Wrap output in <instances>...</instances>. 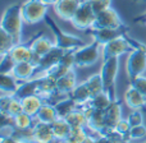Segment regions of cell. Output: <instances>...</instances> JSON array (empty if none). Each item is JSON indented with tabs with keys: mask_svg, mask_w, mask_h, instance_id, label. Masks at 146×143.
<instances>
[{
	"mask_svg": "<svg viewBox=\"0 0 146 143\" xmlns=\"http://www.w3.org/2000/svg\"><path fill=\"white\" fill-rule=\"evenodd\" d=\"M23 17H22V4H13L8 7L3 13L0 27L7 31L15 40V42H22V28H23Z\"/></svg>",
	"mask_w": 146,
	"mask_h": 143,
	"instance_id": "6da1fadb",
	"label": "cell"
},
{
	"mask_svg": "<svg viewBox=\"0 0 146 143\" xmlns=\"http://www.w3.org/2000/svg\"><path fill=\"white\" fill-rule=\"evenodd\" d=\"M44 22L46 23L49 30L53 32L54 42H55V45L58 46V47L63 49L64 51H72V50H77L78 47L83 46L82 38L76 36V35H72V33L66 32L64 30H62L50 15H46Z\"/></svg>",
	"mask_w": 146,
	"mask_h": 143,
	"instance_id": "7a4b0ae2",
	"label": "cell"
},
{
	"mask_svg": "<svg viewBox=\"0 0 146 143\" xmlns=\"http://www.w3.org/2000/svg\"><path fill=\"white\" fill-rule=\"evenodd\" d=\"M139 45V41L132 40L124 33V35L114 38L110 42L105 43L103 46V60H106V59L110 58H121L124 54L131 53L135 49H137Z\"/></svg>",
	"mask_w": 146,
	"mask_h": 143,
	"instance_id": "3957f363",
	"label": "cell"
},
{
	"mask_svg": "<svg viewBox=\"0 0 146 143\" xmlns=\"http://www.w3.org/2000/svg\"><path fill=\"white\" fill-rule=\"evenodd\" d=\"M103 56V46L92 40V42L78 47L74 50V61L77 68H86L98 63V60Z\"/></svg>",
	"mask_w": 146,
	"mask_h": 143,
	"instance_id": "277c9868",
	"label": "cell"
},
{
	"mask_svg": "<svg viewBox=\"0 0 146 143\" xmlns=\"http://www.w3.org/2000/svg\"><path fill=\"white\" fill-rule=\"evenodd\" d=\"M49 5L42 0H26L22 3V17L27 24H36L45 20Z\"/></svg>",
	"mask_w": 146,
	"mask_h": 143,
	"instance_id": "5b68a950",
	"label": "cell"
},
{
	"mask_svg": "<svg viewBox=\"0 0 146 143\" xmlns=\"http://www.w3.org/2000/svg\"><path fill=\"white\" fill-rule=\"evenodd\" d=\"M126 72L129 79L139 75H144L146 72V46L140 43L139 47L131 51L126 61Z\"/></svg>",
	"mask_w": 146,
	"mask_h": 143,
	"instance_id": "8992f818",
	"label": "cell"
},
{
	"mask_svg": "<svg viewBox=\"0 0 146 143\" xmlns=\"http://www.w3.org/2000/svg\"><path fill=\"white\" fill-rule=\"evenodd\" d=\"M119 58H110L103 60V65L100 68V74L103 78L104 88L106 92H109L111 96H115V80L119 72Z\"/></svg>",
	"mask_w": 146,
	"mask_h": 143,
	"instance_id": "52a82bcc",
	"label": "cell"
},
{
	"mask_svg": "<svg viewBox=\"0 0 146 143\" xmlns=\"http://www.w3.org/2000/svg\"><path fill=\"white\" fill-rule=\"evenodd\" d=\"M92 28H114V30H126L127 26L122 20L119 13L110 7L109 9L96 14L95 23Z\"/></svg>",
	"mask_w": 146,
	"mask_h": 143,
	"instance_id": "ba28073f",
	"label": "cell"
},
{
	"mask_svg": "<svg viewBox=\"0 0 146 143\" xmlns=\"http://www.w3.org/2000/svg\"><path fill=\"white\" fill-rule=\"evenodd\" d=\"M95 18L96 14L94 13L92 8L90 7V4L86 0L85 3L81 4V7L78 8V10L76 12V14L73 15L71 23L74 28L80 31H87L91 30L94 27V23H95Z\"/></svg>",
	"mask_w": 146,
	"mask_h": 143,
	"instance_id": "9c48e42d",
	"label": "cell"
},
{
	"mask_svg": "<svg viewBox=\"0 0 146 143\" xmlns=\"http://www.w3.org/2000/svg\"><path fill=\"white\" fill-rule=\"evenodd\" d=\"M0 111L4 119L12 120L21 113H23L22 107V100L18 98L17 96L12 95H1L0 98Z\"/></svg>",
	"mask_w": 146,
	"mask_h": 143,
	"instance_id": "30bf717a",
	"label": "cell"
},
{
	"mask_svg": "<svg viewBox=\"0 0 146 143\" xmlns=\"http://www.w3.org/2000/svg\"><path fill=\"white\" fill-rule=\"evenodd\" d=\"M86 0H58V1L53 5V9H54V13H55L62 20L71 22L73 15H74L76 12L78 10V8Z\"/></svg>",
	"mask_w": 146,
	"mask_h": 143,
	"instance_id": "8fae6325",
	"label": "cell"
},
{
	"mask_svg": "<svg viewBox=\"0 0 146 143\" xmlns=\"http://www.w3.org/2000/svg\"><path fill=\"white\" fill-rule=\"evenodd\" d=\"M9 54H10V56L13 58V60H14L15 63L30 61V63H32L36 68H37L38 63H40V58L32 53L30 43H23V42L15 43V45L10 49Z\"/></svg>",
	"mask_w": 146,
	"mask_h": 143,
	"instance_id": "7c38bea8",
	"label": "cell"
},
{
	"mask_svg": "<svg viewBox=\"0 0 146 143\" xmlns=\"http://www.w3.org/2000/svg\"><path fill=\"white\" fill-rule=\"evenodd\" d=\"M122 116V102L115 98L113 102L110 103L108 109L104 111V120H105V133L109 132H114L117 124L121 121ZM104 133V134H105Z\"/></svg>",
	"mask_w": 146,
	"mask_h": 143,
	"instance_id": "4fadbf2b",
	"label": "cell"
},
{
	"mask_svg": "<svg viewBox=\"0 0 146 143\" xmlns=\"http://www.w3.org/2000/svg\"><path fill=\"white\" fill-rule=\"evenodd\" d=\"M63 54H64L63 49L58 47L56 45L54 46V47L51 49L48 54H45V55L40 59V63H38V65H37V73H36V77L45 74V73L50 71L53 67H55L56 64L60 61Z\"/></svg>",
	"mask_w": 146,
	"mask_h": 143,
	"instance_id": "5bb4252c",
	"label": "cell"
},
{
	"mask_svg": "<svg viewBox=\"0 0 146 143\" xmlns=\"http://www.w3.org/2000/svg\"><path fill=\"white\" fill-rule=\"evenodd\" d=\"M90 31L92 40L99 42L101 46L126 33L124 30H114V28H91Z\"/></svg>",
	"mask_w": 146,
	"mask_h": 143,
	"instance_id": "9a60e30c",
	"label": "cell"
},
{
	"mask_svg": "<svg viewBox=\"0 0 146 143\" xmlns=\"http://www.w3.org/2000/svg\"><path fill=\"white\" fill-rule=\"evenodd\" d=\"M32 132L35 143H53L55 141V137H54L50 124L35 121V124L32 127Z\"/></svg>",
	"mask_w": 146,
	"mask_h": 143,
	"instance_id": "2e32d148",
	"label": "cell"
},
{
	"mask_svg": "<svg viewBox=\"0 0 146 143\" xmlns=\"http://www.w3.org/2000/svg\"><path fill=\"white\" fill-rule=\"evenodd\" d=\"M30 46H31L32 53L41 59L45 54H48L55 46V42L51 41V38H49L48 36L38 35L35 38H32V41L30 42Z\"/></svg>",
	"mask_w": 146,
	"mask_h": 143,
	"instance_id": "e0dca14e",
	"label": "cell"
},
{
	"mask_svg": "<svg viewBox=\"0 0 146 143\" xmlns=\"http://www.w3.org/2000/svg\"><path fill=\"white\" fill-rule=\"evenodd\" d=\"M36 73H37V68L32 63H30V61H21V63H15L12 74L19 82H26V80H30L32 78H35Z\"/></svg>",
	"mask_w": 146,
	"mask_h": 143,
	"instance_id": "ac0fdd59",
	"label": "cell"
},
{
	"mask_svg": "<svg viewBox=\"0 0 146 143\" xmlns=\"http://www.w3.org/2000/svg\"><path fill=\"white\" fill-rule=\"evenodd\" d=\"M124 102L131 110H141L146 105V98L131 84L127 87L124 92Z\"/></svg>",
	"mask_w": 146,
	"mask_h": 143,
	"instance_id": "d6986e66",
	"label": "cell"
},
{
	"mask_svg": "<svg viewBox=\"0 0 146 143\" xmlns=\"http://www.w3.org/2000/svg\"><path fill=\"white\" fill-rule=\"evenodd\" d=\"M38 79V91L37 95L44 97V100L56 92V79L50 74H42L37 77Z\"/></svg>",
	"mask_w": 146,
	"mask_h": 143,
	"instance_id": "ffe728a7",
	"label": "cell"
},
{
	"mask_svg": "<svg viewBox=\"0 0 146 143\" xmlns=\"http://www.w3.org/2000/svg\"><path fill=\"white\" fill-rule=\"evenodd\" d=\"M44 103H45V100H44V97H41L40 95L27 96V97L22 98L23 113L31 115L32 118H36Z\"/></svg>",
	"mask_w": 146,
	"mask_h": 143,
	"instance_id": "44dd1931",
	"label": "cell"
},
{
	"mask_svg": "<svg viewBox=\"0 0 146 143\" xmlns=\"http://www.w3.org/2000/svg\"><path fill=\"white\" fill-rule=\"evenodd\" d=\"M77 74H76L74 69H72L68 74L63 75L62 78L56 79V91L62 95H67L68 96L69 93L74 90V87L77 86Z\"/></svg>",
	"mask_w": 146,
	"mask_h": 143,
	"instance_id": "7402d4cb",
	"label": "cell"
},
{
	"mask_svg": "<svg viewBox=\"0 0 146 143\" xmlns=\"http://www.w3.org/2000/svg\"><path fill=\"white\" fill-rule=\"evenodd\" d=\"M69 96L74 100V102L77 103L80 107L86 106L88 102H90L91 98H92V95H91L90 90H88L87 86H86L85 80H83L82 83H78V84L74 87V90L69 93Z\"/></svg>",
	"mask_w": 146,
	"mask_h": 143,
	"instance_id": "603a6c76",
	"label": "cell"
},
{
	"mask_svg": "<svg viewBox=\"0 0 146 143\" xmlns=\"http://www.w3.org/2000/svg\"><path fill=\"white\" fill-rule=\"evenodd\" d=\"M19 84H21V82L12 73L0 74V90H1V95L14 96L18 87H19Z\"/></svg>",
	"mask_w": 146,
	"mask_h": 143,
	"instance_id": "cb8c5ba5",
	"label": "cell"
},
{
	"mask_svg": "<svg viewBox=\"0 0 146 143\" xmlns=\"http://www.w3.org/2000/svg\"><path fill=\"white\" fill-rule=\"evenodd\" d=\"M117 97L111 96L109 92L106 91H103L99 95H95L90 100V102L87 103L88 106H91L92 109L95 110H99V111H105L106 109L110 106V103L113 102V100H115Z\"/></svg>",
	"mask_w": 146,
	"mask_h": 143,
	"instance_id": "d4e9b609",
	"label": "cell"
},
{
	"mask_svg": "<svg viewBox=\"0 0 146 143\" xmlns=\"http://www.w3.org/2000/svg\"><path fill=\"white\" fill-rule=\"evenodd\" d=\"M50 125H51V129H53L55 139H58V141H60V142L66 141L67 137L69 136V133H71V130H72V127L69 125L68 121L64 118H58L54 123H51Z\"/></svg>",
	"mask_w": 146,
	"mask_h": 143,
	"instance_id": "484cf974",
	"label": "cell"
},
{
	"mask_svg": "<svg viewBox=\"0 0 146 143\" xmlns=\"http://www.w3.org/2000/svg\"><path fill=\"white\" fill-rule=\"evenodd\" d=\"M59 118L58 111H56L55 106L53 103L45 102L42 105V107L40 109L37 116H36V121H41V123H46V124H51Z\"/></svg>",
	"mask_w": 146,
	"mask_h": 143,
	"instance_id": "4316f807",
	"label": "cell"
},
{
	"mask_svg": "<svg viewBox=\"0 0 146 143\" xmlns=\"http://www.w3.org/2000/svg\"><path fill=\"white\" fill-rule=\"evenodd\" d=\"M37 91H38V79H37V77H35L30 80L21 82L19 87H18L14 96H17L18 98L22 100V98L27 97V96L37 95Z\"/></svg>",
	"mask_w": 146,
	"mask_h": 143,
	"instance_id": "83f0119b",
	"label": "cell"
},
{
	"mask_svg": "<svg viewBox=\"0 0 146 143\" xmlns=\"http://www.w3.org/2000/svg\"><path fill=\"white\" fill-rule=\"evenodd\" d=\"M64 119L72 128H87V116L82 107H77Z\"/></svg>",
	"mask_w": 146,
	"mask_h": 143,
	"instance_id": "f1b7e54d",
	"label": "cell"
},
{
	"mask_svg": "<svg viewBox=\"0 0 146 143\" xmlns=\"http://www.w3.org/2000/svg\"><path fill=\"white\" fill-rule=\"evenodd\" d=\"M54 106H55L56 111H58L59 118H67L73 110L80 107V106L74 102V100H73L71 96H66V97L62 98L60 101H58Z\"/></svg>",
	"mask_w": 146,
	"mask_h": 143,
	"instance_id": "f546056e",
	"label": "cell"
},
{
	"mask_svg": "<svg viewBox=\"0 0 146 143\" xmlns=\"http://www.w3.org/2000/svg\"><path fill=\"white\" fill-rule=\"evenodd\" d=\"M85 83H86V86H87V88L90 90L92 97L95 95H99V93H101L103 91H105V88H104V83H103V78H101L100 72L95 73V74H92V75H90V77H88L87 79L85 80Z\"/></svg>",
	"mask_w": 146,
	"mask_h": 143,
	"instance_id": "4dcf8cb0",
	"label": "cell"
},
{
	"mask_svg": "<svg viewBox=\"0 0 146 143\" xmlns=\"http://www.w3.org/2000/svg\"><path fill=\"white\" fill-rule=\"evenodd\" d=\"M35 121H36L35 118H32L31 115H28V114H26V113H21L19 115H17L15 118L12 119L13 125L18 129H30V128H32L33 124H35Z\"/></svg>",
	"mask_w": 146,
	"mask_h": 143,
	"instance_id": "1f68e13d",
	"label": "cell"
},
{
	"mask_svg": "<svg viewBox=\"0 0 146 143\" xmlns=\"http://www.w3.org/2000/svg\"><path fill=\"white\" fill-rule=\"evenodd\" d=\"M15 40L7 32L0 28V54L9 53L10 49L15 45Z\"/></svg>",
	"mask_w": 146,
	"mask_h": 143,
	"instance_id": "d6a6232c",
	"label": "cell"
},
{
	"mask_svg": "<svg viewBox=\"0 0 146 143\" xmlns=\"http://www.w3.org/2000/svg\"><path fill=\"white\" fill-rule=\"evenodd\" d=\"M12 137H14L15 139H18L21 143H35L32 128H30V129H18V128L14 127Z\"/></svg>",
	"mask_w": 146,
	"mask_h": 143,
	"instance_id": "836d02e7",
	"label": "cell"
},
{
	"mask_svg": "<svg viewBox=\"0 0 146 143\" xmlns=\"http://www.w3.org/2000/svg\"><path fill=\"white\" fill-rule=\"evenodd\" d=\"M88 136V132L86 128H72L69 136L64 142L67 143H82Z\"/></svg>",
	"mask_w": 146,
	"mask_h": 143,
	"instance_id": "e575fe53",
	"label": "cell"
},
{
	"mask_svg": "<svg viewBox=\"0 0 146 143\" xmlns=\"http://www.w3.org/2000/svg\"><path fill=\"white\" fill-rule=\"evenodd\" d=\"M14 65H15V61L13 60V58L10 56L9 53L0 54V74L12 73Z\"/></svg>",
	"mask_w": 146,
	"mask_h": 143,
	"instance_id": "d590c367",
	"label": "cell"
},
{
	"mask_svg": "<svg viewBox=\"0 0 146 143\" xmlns=\"http://www.w3.org/2000/svg\"><path fill=\"white\" fill-rule=\"evenodd\" d=\"M144 138H146V125L141 124V125H137V127H132L128 137H127V141L131 143L136 141H142Z\"/></svg>",
	"mask_w": 146,
	"mask_h": 143,
	"instance_id": "8d00e7d4",
	"label": "cell"
},
{
	"mask_svg": "<svg viewBox=\"0 0 146 143\" xmlns=\"http://www.w3.org/2000/svg\"><path fill=\"white\" fill-rule=\"evenodd\" d=\"M87 3L92 8L95 14H99L111 7V0H87Z\"/></svg>",
	"mask_w": 146,
	"mask_h": 143,
	"instance_id": "74e56055",
	"label": "cell"
},
{
	"mask_svg": "<svg viewBox=\"0 0 146 143\" xmlns=\"http://www.w3.org/2000/svg\"><path fill=\"white\" fill-rule=\"evenodd\" d=\"M129 84L135 87L142 96L146 98V77L145 75H139L136 78L129 79Z\"/></svg>",
	"mask_w": 146,
	"mask_h": 143,
	"instance_id": "f35d334b",
	"label": "cell"
},
{
	"mask_svg": "<svg viewBox=\"0 0 146 143\" xmlns=\"http://www.w3.org/2000/svg\"><path fill=\"white\" fill-rule=\"evenodd\" d=\"M73 69H74V68H73ZM71 71H72V68H68V67H66V65H63V64L58 63L55 67H53V68H51L49 72H46L45 74H50V75H53L55 79H59V78H62L63 75L68 74Z\"/></svg>",
	"mask_w": 146,
	"mask_h": 143,
	"instance_id": "ab89813d",
	"label": "cell"
},
{
	"mask_svg": "<svg viewBox=\"0 0 146 143\" xmlns=\"http://www.w3.org/2000/svg\"><path fill=\"white\" fill-rule=\"evenodd\" d=\"M131 128H132V125L129 124V121L127 120V118H126V119L122 118L121 121L117 124V127H115V129H114V132H115V133H118L119 136H122L123 138L127 139V137H128Z\"/></svg>",
	"mask_w": 146,
	"mask_h": 143,
	"instance_id": "60d3db41",
	"label": "cell"
},
{
	"mask_svg": "<svg viewBox=\"0 0 146 143\" xmlns=\"http://www.w3.org/2000/svg\"><path fill=\"white\" fill-rule=\"evenodd\" d=\"M127 120L129 121L132 127H137L144 124V113L141 110H132L129 115L127 116Z\"/></svg>",
	"mask_w": 146,
	"mask_h": 143,
	"instance_id": "b9f144b4",
	"label": "cell"
},
{
	"mask_svg": "<svg viewBox=\"0 0 146 143\" xmlns=\"http://www.w3.org/2000/svg\"><path fill=\"white\" fill-rule=\"evenodd\" d=\"M133 22L135 23H141V24L146 26V12L144 13V14H140V15H137V17H135Z\"/></svg>",
	"mask_w": 146,
	"mask_h": 143,
	"instance_id": "7bdbcfd3",
	"label": "cell"
},
{
	"mask_svg": "<svg viewBox=\"0 0 146 143\" xmlns=\"http://www.w3.org/2000/svg\"><path fill=\"white\" fill-rule=\"evenodd\" d=\"M0 143H21V142L18 139H15L14 137H1Z\"/></svg>",
	"mask_w": 146,
	"mask_h": 143,
	"instance_id": "ee69618b",
	"label": "cell"
},
{
	"mask_svg": "<svg viewBox=\"0 0 146 143\" xmlns=\"http://www.w3.org/2000/svg\"><path fill=\"white\" fill-rule=\"evenodd\" d=\"M82 143H99V138H98V137L91 136V134H88V136L86 137V139Z\"/></svg>",
	"mask_w": 146,
	"mask_h": 143,
	"instance_id": "f6af8a7d",
	"label": "cell"
},
{
	"mask_svg": "<svg viewBox=\"0 0 146 143\" xmlns=\"http://www.w3.org/2000/svg\"><path fill=\"white\" fill-rule=\"evenodd\" d=\"M42 1L45 3V4H48V5H54L58 0H42Z\"/></svg>",
	"mask_w": 146,
	"mask_h": 143,
	"instance_id": "bcb514c9",
	"label": "cell"
},
{
	"mask_svg": "<svg viewBox=\"0 0 146 143\" xmlns=\"http://www.w3.org/2000/svg\"><path fill=\"white\" fill-rule=\"evenodd\" d=\"M136 1H139V3H141V1H145V0H136Z\"/></svg>",
	"mask_w": 146,
	"mask_h": 143,
	"instance_id": "7dc6e473",
	"label": "cell"
},
{
	"mask_svg": "<svg viewBox=\"0 0 146 143\" xmlns=\"http://www.w3.org/2000/svg\"><path fill=\"white\" fill-rule=\"evenodd\" d=\"M60 143H67V142H64V141H63V142H60Z\"/></svg>",
	"mask_w": 146,
	"mask_h": 143,
	"instance_id": "c3c4849f",
	"label": "cell"
}]
</instances>
